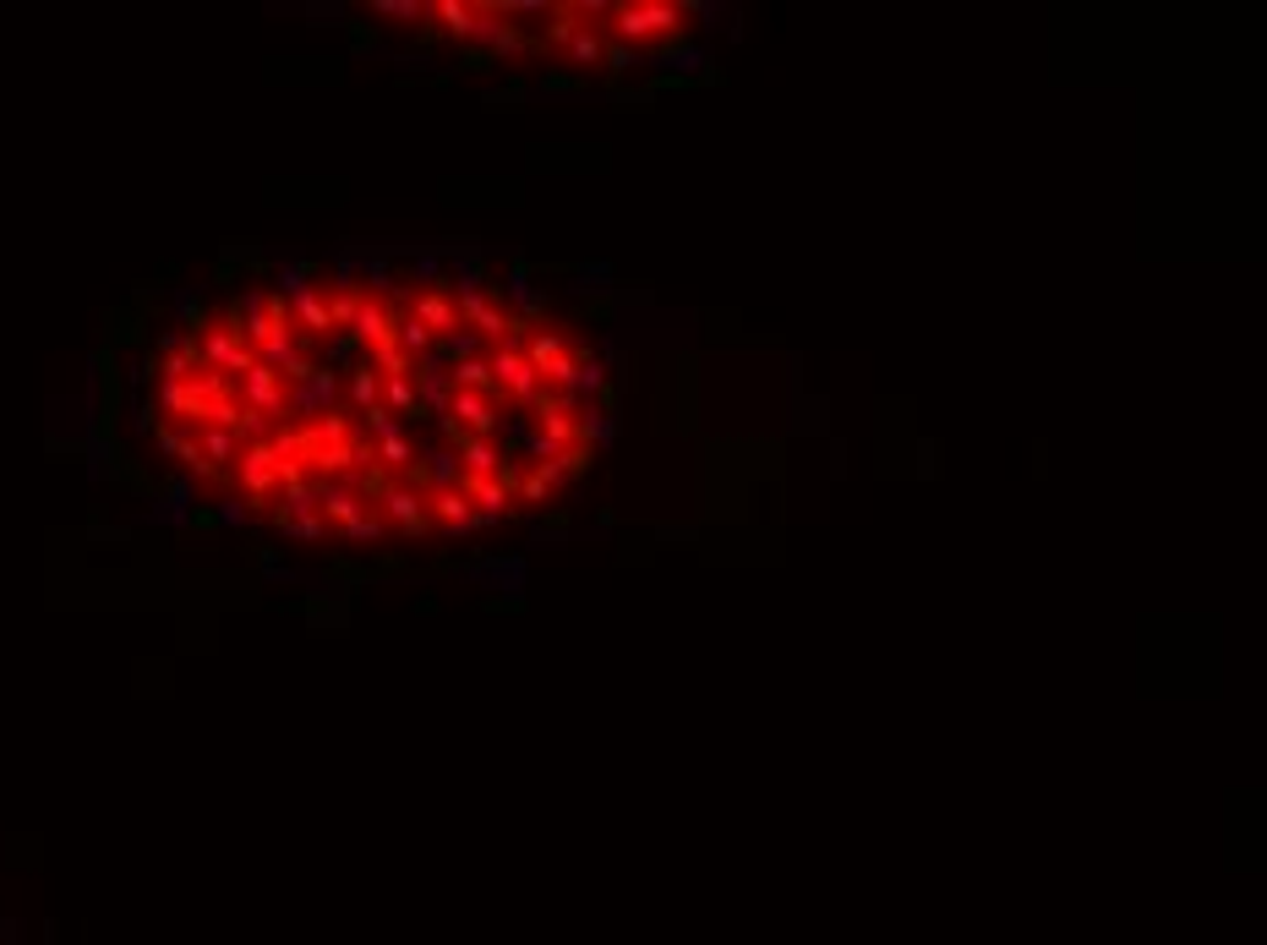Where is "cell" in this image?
Here are the masks:
<instances>
[{"label": "cell", "mask_w": 1267, "mask_h": 945, "mask_svg": "<svg viewBox=\"0 0 1267 945\" xmlns=\"http://www.w3.org/2000/svg\"><path fill=\"white\" fill-rule=\"evenodd\" d=\"M290 301V322H296V333H301V344L307 339H328L333 333V322H328V301H322V285H301L296 296H285Z\"/></svg>", "instance_id": "obj_9"}, {"label": "cell", "mask_w": 1267, "mask_h": 945, "mask_svg": "<svg viewBox=\"0 0 1267 945\" xmlns=\"http://www.w3.org/2000/svg\"><path fill=\"white\" fill-rule=\"evenodd\" d=\"M607 33L618 44H655V39H677L683 33V6L672 0H624V6H607Z\"/></svg>", "instance_id": "obj_1"}, {"label": "cell", "mask_w": 1267, "mask_h": 945, "mask_svg": "<svg viewBox=\"0 0 1267 945\" xmlns=\"http://www.w3.org/2000/svg\"><path fill=\"white\" fill-rule=\"evenodd\" d=\"M416 394H421V410H438V416H449L454 383H449V366H443L438 355L416 361Z\"/></svg>", "instance_id": "obj_10"}, {"label": "cell", "mask_w": 1267, "mask_h": 945, "mask_svg": "<svg viewBox=\"0 0 1267 945\" xmlns=\"http://www.w3.org/2000/svg\"><path fill=\"white\" fill-rule=\"evenodd\" d=\"M377 399H383L388 416H416V421L427 416V410H421V394H416V377H383V394H377Z\"/></svg>", "instance_id": "obj_11"}, {"label": "cell", "mask_w": 1267, "mask_h": 945, "mask_svg": "<svg viewBox=\"0 0 1267 945\" xmlns=\"http://www.w3.org/2000/svg\"><path fill=\"white\" fill-rule=\"evenodd\" d=\"M410 317H416L421 328H432L438 339H449V333H460V328H465V322H460V301H454V290H449V279H438V285L416 290Z\"/></svg>", "instance_id": "obj_5"}, {"label": "cell", "mask_w": 1267, "mask_h": 945, "mask_svg": "<svg viewBox=\"0 0 1267 945\" xmlns=\"http://www.w3.org/2000/svg\"><path fill=\"white\" fill-rule=\"evenodd\" d=\"M333 388H339V377L328 372V366H317L307 383H296V394H290V405H301V410H312V416H322L328 410V399H333Z\"/></svg>", "instance_id": "obj_12"}, {"label": "cell", "mask_w": 1267, "mask_h": 945, "mask_svg": "<svg viewBox=\"0 0 1267 945\" xmlns=\"http://www.w3.org/2000/svg\"><path fill=\"white\" fill-rule=\"evenodd\" d=\"M394 344H399L410 361H427V355L438 350V333H432V328H421L416 317L405 312V317H399V333H394Z\"/></svg>", "instance_id": "obj_17"}, {"label": "cell", "mask_w": 1267, "mask_h": 945, "mask_svg": "<svg viewBox=\"0 0 1267 945\" xmlns=\"http://www.w3.org/2000/svg\"><path fill=\"white\" fill-rule=\"evenodd\" d=\"M602 66H613V72H629V66H639V50H629V44H607Z\"/></svg>", "instance_id": "obj_23"}, {"label": "cell", "mask_w": 1267, "mask_h": 945, "mask_svg": "<svg viewBox=\"0 0 1267 945\" xmlns=\"http://www.w3.org/2000/svg\"><path fill=\"white\" fill-rule=\"evenodd\" d=\"M449 383H454V388H471V394H492V366H486V355L449 361Z\"/></svg>", "instance_id": "obj_18"}, {"label": "cell", "mask_w": 1267, "mask_h": 945, "mask_svg": "<svg viewBox=\"0 0 1267 945\" xmlns=\"http://www.w3.org/2000/svg\"><path fill=\"white\" fill-rule=\"evenodd\" d=\"M388 486H394V475L383 471V465H361L355 471V497H383Z\"/></svg>", "instance_id": "obj_21"}, {"label": "cell", "mask_w": 1267, "mask_h": 945, "mask_svg": "<svg viewBox=\"0 0 1267 945\" xmlns=\"http://www.w3.org/2000/svg\"><path fill=\"white\" fill-rule=\"evenodd\" d=\"M377 394H383V377H377L372 366H355V372H350V405H355V410H372Z\"/></svg>", "instance_id": "obj_19"}, {"label": "cell", "mask_w": 1267, "mask_h": 945, "mask_svg": "<svg viewBox=\"0 0 1267 945\" xmlns=\"http://www.w3.org/2000/svg\"><path fill=\"white\" fill-rule=\"evenodd\" d=\"M372 449H377V465H383L388 475H405L410 465H416V449H410V438H405L399 427H394V432H383Z\"/></svg>", "instance_id": "obj_15"}, {"label": "cell", "mask_w": 1267, "mask_h": 945, "mask_svg": "<svg viewBox=\"0 0 1267 945\" xmlns=\"http://www.w3.org/2000/svg\"><path fill=\"white\" fill-rule=\"evenodd\" d=\"M377 503H383V514H388L405 536H421V530L432 525V514H427V492H416V486H405V481H394Z\"/></svg>", "instance_id": "obj_7"}, {"label": "cell", "mask_w": 1267, "mask_h": 945, "mask_svg": "<svg viewBox=\"0 0 1267 945\" xmlns=\"http://www.w3.org/2000/svg\"><path fill=\"white\" fill-rule=\"evenodd\" d=\"M427 460H432V471H427V475H432L438 486H460V460H454L449 449H438V454H427Z\"/></svg>", "instance_id": "obj_22"}, {"label": "cell", "mask_w": 1267, "mask_h": 945, "mask_svg": "<svg viewBox=\"0 0 1267 945\" xmlns=\"http://www.w3.org/2000/svg\"><path fill=\"white\" fill-rule=\"evenodd\" d=\"M361 421H366V432H372V438H383V432H394V416L383 410V399H377L372 410H361Z\"/></svg>", "instance_id": "obj_25"}, {"label": "cell", "mask_w": 1267, "mask_h": 945, "mask_svg": "<svg viewBox=\"0 0 1267 945\" xmlns=\"http://www.w3.org/2000/svg\"><path fill=\"white\" fill-rule=\"evenodd\" d=\"M197 449H202V460H208L213 471H224V465L241 454V438L224 432V427H197Z\"/></svg>", "instance_id": "obj_13"}, {"label": "cell", "mask_w": 1267, "mask_h": 945, "mask_svg": "<svg viewBox=\"0 0 1267 945\" xmlns=\"http://www.w3.org/2000/svg\"><path fill=\"white\" fill-rule=\"evenodd\" d=\"M602 55H607V33L585 22V28L569 39V61H574L580 72H591V66H602Z\"/></svg>", "instance_id": "obj_16"}, {"label": "cell", "mask_w": 1267, "mask_h": 945, "mask_svg": "<svg viewBox=\"0 0 1267 945\" xmlns=\"http://www.w3.org/2000/svg\"><path fill=\"white\" fill-rule=\"evenodd\" d=\"M427 514H432L438 525H449V530H481V525H486V514H475L471 497H465L460 486H432V492H427Z\"/></svg>", "instance_id": "obj_8"}, {"label": "cell", "mask_w": 1267, "mask_h": 945, "mask_svg": "<svg viewBox=\"0 0 1267 945\" xmlns=\"http://www.w3.org/2000/svg\"><path fill=\"white\" fill-rule=\"evenodd\" d=\"M344 536H350V541H377V536H383V519H377V514H361Z\"/></svg>", "instance_id": "obj_26"}, {"label": "cell", "mask_w": 1267, "mask_h": 945, "mask_svg": "<svg viewBox=\"0 0 1267 945\" xmlns=\"http://www.w3.org/2000/svg\"><path fill=\"white\" fill-rule=\"evenodd\" d=\"M372 11L377 17H427V6H416V0H377Z\"/></svg>", "instance_id": "obj_24"}, {"label": "cell", "mask_w": 1267, "mask_h": 945, "mask_svg": "<svg viewBox=\"0 0 1267 945\" xmlns=\"http://www.w3.org/2000/svg\"><path fill=\"white\" fill-rule=\"evenodd\" d=\"M449 421H460V427H465V432H475V438H497V427H503V410H497V399H492V394L454 388V399H449Z\"/></svg>", "instance_id": "obj_6"}, {"label": "cell", "mask_w": 1267, "mask_h": 945, "mask_svg": "<svg viewBox=\"0 0 1267 945\" xmlns=\"http://www.w3.org/2000/svg\"><path fill=\"white\" fill-rule=\"evenodd\" d=\"M241 405L252 410V416H290V383L274 372V366H252L246 377H241Z\"/></svg>", "instance_id": "obj_4"}, {"label": "cell", "mask_w": 1267, "mask_h": 945, "mask_svg": "<svg viewBox=\"0 0 1267 945\" xmlns=\"http://www.w3.org/2000/svg\"><path fill=\"white\" fill-rule=\"evenodd\" d=\"M558 481H563V475H558V465L547 460V465H536V471L519 481V497H525V503H541V497H552V492H558Z\"/></svg>", "instance_id": "obj_20"}, {"label": "cell", "mask_w": 1267, "mask_h": 945, "mask_svg": "<svg viewBox=\"0 0 1267 945\" xmlns=\"http://www.w3.org/2000/svg\"><path fill=\"white\" fill-rule=\"evenodd\" d=\"M427 17H438L454 39H475V22H481V6H465V0H438L427 6Z\"/></svg>", "instance_id": "obj_14"}, {"label": "cell", "mask_w": 1267, "mask_h": 945, "mask_svg": "<svg viewBox=\"0 0 1267 945\" xmlns=\"http://www.w3.org/2000/svg\"><path fill=\"white\" fill-rule=\"evenodd\" d=\"M486 366H492V399H503V405H536L541 399V377L519 344H497L486 355Z\"/></svg>", "instance_id": "obj_2"}, {"label": "cell", "mask_w": 1267, "mask_h": 945, "mask_svg": "<svg viewBox=\"0 0 1267 945\" xmlns=\"http://www.w3.org/2000/svg\"><path fill=\"white\" fill-rule=\"evenodd\" d=\"M235 481H241V492H246L252 503H268V497L279 492V454H274L268 438L241 443V454H235Z\"/></svg>", "instance_id": "obj_3"}]
</instances>
